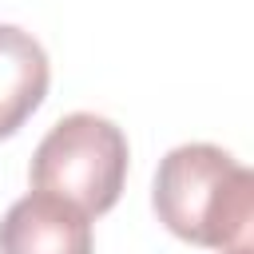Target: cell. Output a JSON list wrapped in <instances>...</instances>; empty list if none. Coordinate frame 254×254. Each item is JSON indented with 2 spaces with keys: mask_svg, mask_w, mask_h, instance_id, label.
<instances>
[{
  "mask_svg": "<svg viewBox=\"0 0 254 254\" xmlns=\"http://www.w3.org/2000/svg\"><path fill=\"white\" fill-rule=\"evenodd\" d=\"M0 254H91V222L67 198L32 190L0 218Z\"/></svg>",
  "mask_w": 254,
  "mask_h": 254,
  "instance_id": "3957f363",
  "label": "cell"
},
{
  "mask_svg": "<svg viewBox=\"0 0 254 254\" xmlns=\"http://www.w3.org/2000/svg\"><path fill=\"white\" fill-rule=\"evenodd\" d=\"M52 83L48 52L16 24H0V139L16 135Z\"/></svg>",
  "mask_w": 254,
  "mask_h": 254,
  "instance_id": "277c9868",
  "label": "cell"
},
{
  "mask_svg": "<svg viewBox=\"0 0 254 254\" xmlns=\"http://www.w3.org/2000/svg\"><path fill=\"white\" fill-rule=\"evenodd\" d=\"M127 135L91 111L64 115L32 155V187L67 198L87 218L107 214L127 183Z\"/></svg>",
  "mask_w": 254,
  "mask_h": 254,
  "instance_id": "7a4b0ae2",
  "label": "cell"
},
{
  "mask_svg": "<svg viewBox=\"0 0 254 254\" xmlns=\"http://www.w3.org/2000/svg\"><path fill=\"white\" fill-rule=\"evenodd\" d=\"M159 222L194 246L254 254V175L214 143H183L155 171Z\"/></svg>",
  "mask_w": 254,
  "mask_h": 254,
  "instance_id": "6da1fadb",
  "label": "cell"
}]
</instances>
